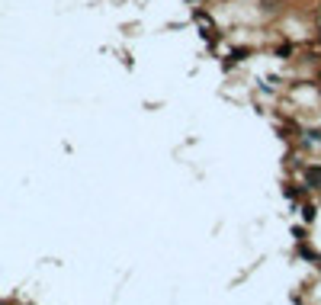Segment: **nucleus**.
I'll use <instances>...</instances> for the list:
<instances>
[]
</instances>
